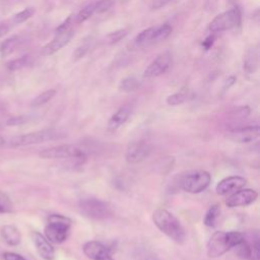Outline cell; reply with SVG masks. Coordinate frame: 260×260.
Instances as JSON below:
<instances>
[{"label": "cell", "mask_w": 260, "mask_h": 260, "mask_svg": "<svg viewBox=\"0 0 260 260\" xmlns=\"http://www.w3.org/2000/svg\"><path fill=\"white\" fill-rule=\"evenodd\" d=\"M104 260H114V259H112V258H111V256H109V257H107V258H106V259H104Z\"/></svg>", "instance_id": "40"}, {"label": "cell", "mask_w": 260, "mask_h": 260, "mask_svg": "<svg viewBox=\"0 0 260 260\" xmlns=\"http://www.w3.org/2000/svg\"><path fill=\"white\" fill-rule=\"evenodd\" d=\"M113 4L112 0H99L95 2V12L103 13L107 11Z\"/></svg>", "instance_id": "33"}, {"label": "cell", "mask_w": 260, "mask_h": 260, "mask_svg": "<svg viewBox=\"0 0 260 260\" xmlns=\"http://www.w3.org/2000/svg\"><path fill=\"white\" fill-rule=\"evenodd\" d=\"M258 197V193L253 189L242 188L228 196L225 199V205L228 207H240L252 204Z\"/></svg>", "instance_id": "12"}, {"label": "cell", "mask_w": 260, "mask_h": 260, "mask_svg": "<svg viewBox=\"0 0 260 260\" xmlns=\"http://www.w3.org/2000/svg\"><path fill=\"white\" fill-rule=\"evenodd\" d=\"M78 208L81 214L91 219H105L112 214L111 206L100 199L84 198L78 202Z\"/></svg>", "instance_id": "6"}, {"label": "cell", "mask_w": 260, "mask_h": 260, "mask_svg": "<svg viewBox=\"0 0 260 260\" xmlns=\"http://www.w3.org/2000/svg\"><path fill=\"white\" fill-rule=\"evenodd\" d=\"M72 23V17L71 16H68L56 29H55V34L58 35V34H62L66 30H68L70 28V25Z\"/></svg>", "instance_id": "34"}, {"label": "cell", "mask_w": 260, "mask_h": 260, "mask_svg": "<svg viewBox=\"0 0 260 260\" xmlns=\"http://www.w3.org/2000/svg\"><path fill=\"white\" fill-rule=\"evenodd\" d=\"M13 209L12 202L7 194L0 191V214L9 213Z\"/></svg>", "instance_id": "28"}, {"label": "cell", "mask_w": 260, "mask_h": 260, "mask_svg": "<svg viewBox=\"0 0 260 260\" xmlns=\"http://www.w3.org/2000/svg\"><path fill=\"white\" fill-rule=\"evenodd\" d=\"M219 214H220V206L219 204L215 203V204H212L205 216H204V219H203V222L206 226H209V228H213L216 225V222H217V219L219 217Z\"/></svg>", "instance_id": "21"}, {"label": "cell", "mask_w": 260, "mask_h": 260, "mask_svg": "<svg viewBox=\"0 0 260 260\" xmlns=\"http://www.w3.org/2000/svg\"><path fill=\"white\" fill-rule=\"evenodd\" d=\"M211 183V176L208 172L197 170L187 173L181 180V188L188 193L197 194L201 193Z\"/></svg>", "instance_id": "5"}, {"label": "cell", "mask_w": 260, "mask_h": 260, "mask_svg": "<svg viewBox=\"0 0 260 260\" xmlns=\"http://www.w3.org/2000/svg\"><path fill=\"white\" fill-rule=\"evenodd\" d=\"M258 67V50L256 48H250L244 58V71L247 74H253Z\"/></svg>", "instance_id": "20"}, {"label": "cell", "mask_w": 260, "mask_h": 260, "mask_svg": "<svg viewBox=\"0 0 260 260\" xmlns=\"http://www.w3.org/2000/svg\"><path fill=\"white\" fill-rule=\"evenodd\" d=\"M73 35H74V31L71 28H69L68 30H66L62 34L56 35V37L50 43H48L47 45H45L42 48L41 55L50 56V55H53L54 53L58 52L59 50H61L63 47H65L70 42Z\"/></svg>", "instance_id": "15"}, {"label": "cell", "mask_w": 260, "mask_h": 260, "mask_svg": "<svg viewBox=\"0 0 260 260\" xmlns=\"http://www.w3.org/2000/svg\"><path fill=\"white\" fill-rule=\"evenodd\" d=\"M59 134L57 133V131L46 129V130H40V131L15 136L10 139L9 143L11 146H24V145L41 143L47 140H52L57 138Z\"/></svg>", "instance_id": "8"}, {"label": "cell", "mask_w": 260, "mask_h": 260, "mask_svg": "<svg viewBox=\"0 0 260 260\" xmlns=\"http://www.w3.org/2000/svg\"><path fill=\"white\" fill-rule=\"evenodd\" d=\"M189 91L187 89H182L180 91H177L171 95H169L166 100L167 104L169 106H179L183 103H185L188 100Z\"/></svg>", "instance_id": "24"}, {"label": "cell", "mask_w": 260, "mask_h": 260, "mask_svg": "<svg viewBox=\"0 0 260 260\" xmlns=\"http://www.w3.org/2000/svg\"><path fill=\"white\" fill-rule=\"evenodd\" d=\"M127 34H128L127 29L122 28V29H118V30L110 32L106 37V39H107L109 44H115V43H118L119 41H121L122 39H124L127 36Z\"/></svg>", "instance_id": "31"}, {"label": "cell", "mask_w": 260, "mask_h": 260, "mask_svg": "<svg viewBox=\"0 0 260 260\" xmlns=\"http://www.w3.org/2000/svg\"><path fill=\"white\" fill-rule=\"evenodd\" d=\"M3 257H4V260H26L21 255L13 252H5L3 254Z\"/></svg>", "instance_id": "35"}, {"label": "cell", "mask_w": 260, "mask_h": 260, "mask_svg": "<svg viewBox=\"0 0 260 260\" xmlns=\"http://www.w3.org/2000/svg\"><path fill=\"white\" fill-rule=\"evenodd\" d=\"M90 46H91V42H90V41H86V42H84L81 46H79V47L75 50V52H74V54H73L74 60H78V59L82 58V57L89 51Z\"/></svg>", "instance_id": "32"}, {"label": "cell", "mask_w": 260, "mask_h": 260, "mask_svg": "<svg viewBox=\"0 0 260 260\" xmlns=\"http://www.w3.org/2000/svg\"><path fill=\"white\" fill-rule=\"evenodd\" d=\"M247 184V180L241 176H230L220 180L215 187L216 194L218 195H230L242 188Z\"/></svg>", "instance_id": "13"}, {"label": "cell", "mask_w": 260, "mask_h": 260, "mask_svg": "<svg viewBox=\"0 0 260 260\" xmlns=\"http://www.w3.org/2000/svg\"><path fill=\"white\" fill-rule=\"evenodd\" d=\"M152 221L155 226L167 237L178 244H183L186 240V232L180 220L170 211L157 208L152 213Z\"/></svg>", "instance_id": "1"}, {"label": "cell", "mask_w": 260, "mask_h": 260, "mask_svg": "<svg viewBox=\"0 0 260 260\" xmlns=\"http://www.w3.org/2000/svg\"><path fill=\"white\" fill-rule=\"evenodd\" d=\"M173 28L169 23H164L156 26H151L140 31L133 40L134 48H141L150 44L166 40L172 32Z\"/></svg>", "instance_id": "4"}, {"label": "cell", "mask_w": 260, "mask_h": 260, "mask_svg": "<svg viewBox=\"0 0 260 260\" xmlns=\"http://www.w3.org/2000/svg\"><path fill=\"white\" fill-rule=\"evenodd\" d=\"M0 235L3 241L9 246H17L21 241L20 232L12 224H4L0 229Z\"/></svg>", "instance_id": "19"}, {"label": "cell", "mask_w": 260, "mask_h": 260, "mask_svg": "<svg viewBox=\"0 0 260 260\" xmlns=\"http://www.w3.org/2000/svg\"><path fill=\"white\" fill-rule=\"evenodd\" d=\"M234 248L236 249V253L239 257L247 260H252V248L251 245L246 241V239Z\"/></svg>", "instance_id": "25"}, {"label": "cell", "mask_w": 260, "mask_h": 260, "mask_svg": "<svg viewBox=\"0 0 260 260\" xmlns=\"http://www.w3.org/2000/svg\"><path fill=\"white\" fill-rule=\"evenodd\" d=\"M130 116V108L129 107H122L120 108L108 121V131L114 132L119 127H121L129 118Z\"/></svg>", "instance_id": "18"}, {"label": "cell", "mask_w": 260, "mask_h": 260, "mask_svg": "<svg viewBox=\"0 0 260 260\" xmlns=\"http://www.w3.org/2000/svg\"><path fill=\"white\" fill-rule=\"evenodd\" d=\"M260 130L258 125H249L233 129L230 132V138L239 143H249L259 137Z\"/></svg>", "instance_id": "14"}, {"label": "cell", "mask_w": 260, "mask_h": 260, "mask_svg": "<svg viewBox=\"0 0 260 260\" xmlns=\"http://www.w3.org/2000/svg\"><path fill=\"white\" fill-rule=\"evenodd\" d=\"M244 240L245 237L240 232H215L207 242V254L210 258L220 257Z\"/></svg>", "instance_id": "2"}, {"label": "cell", "mask_w": 260, "mask_h": 260, "mask_svg": "<svg viewBox=\"0 0 260 260\" xmlns=\"http://www.w3.org/2000/svg\"><path fill=\"white\" fill-rule=\"evenodd\" d=\"M35 13V9L32 7H27L25 9H23L22 11L16 13L13 18H12V21L15 23V24H18V23H21V22H24L25 20H27L28 18H30Z\"/></svg>", "instance_id": "29"}, {"label": "cell", "mask_w": 260, "mask_h": 260, "mask_svg": "<svg viewBox=\"0 0 260 260\" xmlns=\"http://www.w3.org/2000/svg\"><path fill=\"white\" fill-rule=\"evenodd\" d=\"M173 0H152L151 2V8L152 9H160L168 5Z\"/></svg>", "instance_id": "36"}, {"label": "cell", "mask_w": 260, "mask_h": 260, "mask_svg": "<svg viewBox=\"0 0 260 260\" xmlns=\"http://www.w3.org/2000/svg\"><path fill=\"white\" fill-rule=\"evenodd\" d=\"M95 12V3H90L83 7L75 16L76 23H82L87 20Z\"/></svg>", "instance_id": "26"}, {"label": "cell", "mask_w": 260, "mask_h": 260, "mask_svg": "<svg viewBox=\"0 0 260 260\" xmlns=\"http://www.w3.org/2000/svg\"><path fill=\"white\" fill-rule=\"evenodd\" d=\"M31 239L39 255L44 260H54L55 259V249L52 243L41 233L32 232Z\"/></svg>", "instance_id": "16"}, {"label": "cell", "mask_w": 260, "mask_h": 260, "mask_svg": "<svg viewBox=\"0 0 260 260\" xmlns=\"http://www.w3.org/2000/svg\"><path fill=\"white\" fill-rule=\"evenodd\" d=\"M214 40H215V37L213 35H209L208 37H206V39L202 42V46L204 47V49L208 50L213 45Z\"/></svg>", "instance_id": "37"}, {"label": "cell", "mask_w": 260, "mask_h": 260, "mask_svg": "<svg viewBox=\"0 0 260 260\" xmlns=\"http://www.w3.org/2000/svg\"><path fill=\"white\" fill-rule=\"evenodd\" d=\"M8 31H9V26H8V24H5V23L0 24V38L3 37V36H5Z\"/></svg>", "instance_id": "39"}, {"label": "cell", "mask_w": 260, "mask_h": 260, "mask_svg": "<svg viewBox=\"0 0 260 260\" xmlns=\"http://www.w3.org/2000/svg\"><path fill=\"white\" fill-rule=\"evenodd\" d=\"M140 81L135 76H127L123 78L119 83V89L124 92H132L138 89Z\"/></svg>", "instance_id": "22"}, {"label": "cell", "mask_w": 260, "mask_h": 260, "mask_svg": "<svg viewBox=\"0 0 260 260\" xmlns=\"http://www.w3.org/2000/svg\"><path fill=\"white\" fill-rule=\"evenodd\" d=\"M18 43H19V40H18V37H16V36H13V37L5 40L0 45V53H1V55L3 57L10 55L15 50V48L18 45Z\"/></svg>", "instance_id": "23"}, {"label": "cell", "mask_w": 260, "mask_h": 260, "mask_svg": "<svg viewBox=\"0 0 260 260\" xmlns=\"http://www.w3.org/2000/svg\"><path fill=\"white\" fill-rule=\"evenodd\" d=\"M39 155L42 158H68L72 157L75 159H84V152L77 148L76 146L69 144H62L57 146H52L46 149H43Z\"/></svg>", "instance_id": "9"}, {"label": "cell", "mask_w": 260, "mask_h": 260, "mask_svg": "<svg viewBox=\"0 0 260 260\" xmlns=\"http://www.w3.org/2000/svg\"><path fill=\"white\" fill-rule=\"evenodd\" d=\"M151 147L146 141L131 142L125 152V159L129 164H138L149 156Z\"/></svg>", "instance_id": "11"}, {"label": "cell", "mask_w": 260, "mask_h": 260, "mask_svg": "<svg viewBox=\"0 0 260 260\" xmlns=\"http://www.w3.org/2000/svg\"><path fill=\"white\" fill-rule=\"evenodd\" d=\"M241 23V11L234 7L216 15L208 24V29L212 32H218L231 29Z\"/></svg>", "instance_id": "7"}, {"label": "cell", "mask_w": 260, "mask_h": 260, "mask_svg": "<svg viewBox=\"0 0 260 260\" xmlns=\"http://www.w3.org/2000/svg\"><path fill=\"white\" fill-rule=\"evenodd\" d=\"M71 219L62 214H51L44 229V236L54 244H61L69 236L71 229Z\"/></svg>", "instance_id": "3"}, {"label": "cell", "mask_w": 260, "mask_h": 260, "mask_svg": "<svg viewBox=\"0 0 260 260\" xmlns=\"http://www.w3.org/2000/svg\"><path fill=\"white\" fill-rule=\"evenodd\" d=\"M82 251L91 260H104L110 256L109 248L98 241L86 242L82 247Z\"/></svg>", "instance_id": "17"}, {"label": "cell", "mask_w": 260, "mask_h": 260, "mask_svg": "<svg viewBox=\"0 0 260 260\" xmlns=\"http://www.w3.org/2000/svg\"><path fill=\"white\" fill-rule=\"evenodd\" d=\"M56 94V90L55 89H48L42 93H40L38 96H36L32 102H31V106L32 107H40L46 103H48L49 101H51Z\"/></svg>", "instance_id": "27"}, {"label": "cell", "mask_w": 260, "mask_h": 260, "mask_svg": "<svg viewBox=\"0 0 260 260\" xmlns=\"http://www.w3.org/2000/svg\"><path fill=\"white\" fill-rule=\"evenodd\" d=\"M172 65V54L164 52L159 54L144 70L143 77L153 78L166 73Z\"/></svg>", "instance_id": "10"}, {"label": "cell", "mask_w": 260, "mask_h": 260, "mask_svg": "<svg viewBox=\"0 0 260 260\" xmlns=\"http://www.w3.org/2000/svg\"><path fill=\"white\" fill-rule=\"evenodd\" d=\"M235 81H236V77H234V76H230L225 81H224V84H223V90H226V89H229L234 83H235Z\"/></svg>", "instance_id": "38"}, {"label": "cell", "mask_w": 260, "mask_h": 260, "mask_svg": "<svg viewBox=\"0 0 260 260\" xmlns=\"http://www.w3.org/2000/svg\"><path fill=\"white\" fill-rule=\"evenodd\" d=\"M28 64V57L27 56H23L17 59H14L12 61H9L7 63V68L10 71H15V70H19L23 67H25Z\"/></svg>", "instance_id": "30"}]
</instances>
